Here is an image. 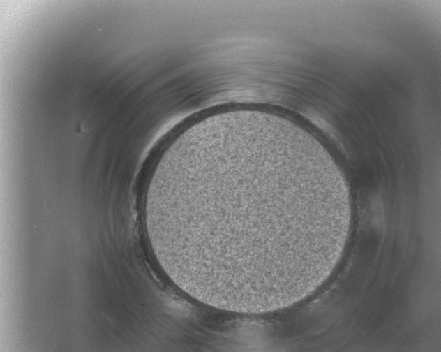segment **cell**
Segmentation results:
<instances>
[{"label": "cell", "mask_w": 441, "mask_h": 352, "mask_svg": "<svg viewBox=\"0 0 441 352\" xmlns=\"http://www.w3.org/2000/svg\"><path fill=\"white\" fill-rule=\"evenodd\" d=\"M229 172L232 182L219 171V182L182 173L163 203V236L181 277L215 294L247 296L291 277L306 235V205L296 184L267 193L237 171L233 182Z\"/></svg>", "instance_id": "cell-1"}]
</instances>
